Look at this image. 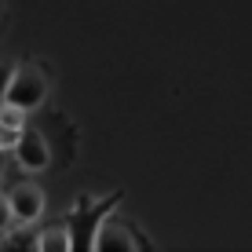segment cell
I'll return each mask as SVG.
<instances>
[{
    "mask_svg": "<svg viewBox=\"0 0 252 252\" xmlns=\"http://www.w3.org/2000/svg\"><path fill=\"white\" fill-rule=\"evenodd\" d=\"M11 77H15V66L0 63V99H4V95H7V84H11Z\"/></svg>",
    "mask_w": 252,
    "mask_h": 252,
    "instance_id": "obj_9",
    "label": "cell"
},
{
    "mask_svg": "<svg viewBox=\"0 0 252 252\" xmlns=\"http://www.w3.org/2000/svg\"><path fill=\"white\" fill-rule=\"evenodd\" d=\"M7 197H11V208H15V223H33L44 212V194L33 183H19Z\"/></svg>",
    "mask_w": 252,
    "mask_h": 252,
    "instance_id": "obj_3",
    "label": "cell"
},
{
    "mask_svg": "<svg viewBox=\"0 0 252 252\" xmlns=\"http://www.w3.org/2000/svg\"><path fill=\"white\" fill-rule=\"evenodd\" d=\"M0 179H4V154H0Z\"/></svg>",
    "mask_w": 252,
    "mask_h": 252,
    "instance_id": "obj_10",
    "label": "cell"
},
{
    "mask_svg": "<svg viewBox=\"0 0 252 252\" xmlns=\"http://www.w3.org/2000/svg\"><path fill=\"white\" fill-rule=\"evenodd\" d=\"M22 132H26V128H15V125H7V121H0V154L15 150L19 139H22Z\"/></svg>",
    "mask_w": 252,
    "mask_h": 252,
    "instance_id": "obj_7",
    "label": "cell"
},
{
    "mask_svg": "<svg viewBox=\"0 0 252 252\" xmlns=\"http://www.w3.org/2000/svg\"><path fill=\"white\" fill-rule=\"evenodd\" d=\"M15 223V208H11V197L7 194H0V234H4L7 227Z\"/></svg>",
    "mask_w": 252,
    "mask_h": 252,
    "instance_id": "obj_8",
    "label": "cell"
},
{
    "mask_svg": "<svg viewBox=\"0 0 252 252\" xmlns=\"http://www.w3.org/2000/svg\"><path fill=\"white\" fill-rule=\"evenodd\" d=\"M4 99L15 102V106H22V110L44 106V99H48V77L40 73L37 66H19V69H15V77H11V84H7Z\"/></svg>",
    "mask_w": 252,
    "mask_h": 252,
    "instance_id": "obj_1",
    "label": "cell"
},
{
    "mask_svg": "<svg viewBox=\"0 0 252 252\" xmlns=\"http://www.w3.org/2000/svg\"><path fill=\"white\" fill-rule=\"evenodd\" d=\"M26 114H30V110H22V106H15V102L0 99V121H7V125H15V128H26Z\"/></svg>",
    "mask_w": 252,
    "mask_h": 252,
    "instance_id": "obj_6",
    "label": "cell"
},
{
    "mask_svg": "<svg viewBox=\"0 0 252 252\" xmlns=\"http://www.w3.org/2000/svg\"><path fill=\"white\" fill-rule=\"evenodd\" d=\"M15 161H19L26 172H44L51 164V150L44 143V135L33 132V128H26L22 139H19V146H15Z\"/></svg>",
    "mask_w": 252,
    "mask_h": 252,
    "instance_id": "obj_2",
    "label": "cell"
},
{
    "mask_svg": "<svg viewBox=\"0 0 252 252\" xmlns=\"http://www.w3.org/2000/svg\"><path fill=\"white\" fill-rule=\"evenodd\" d=\"M92 249H95V252H102V249H121V252H132V249H135V241H132V230H128V227H121V223H102V227L95 230Z\"/></svg>",
    "mask_w": 252,
    "mask_h": 252,
    "instance_id": "obj_4",
    "label": "cell"
},
{
    "mask_svg": "<svg viewBox=\"0 0 252 252\" xmlns=\"http://www.w3.org/2000/svg\"><path fill=\"white\" fill-rule=\"evenodd\" d=\"M33 249H40V252H69V249H73V241H69V230L66 227H48V230L37 234Z\"/></svg>",
    "mask_w": 252,
    "mask_h": 252,
    "instance_id": "obj_5",
    "label": "cell"
}]
</instances>
